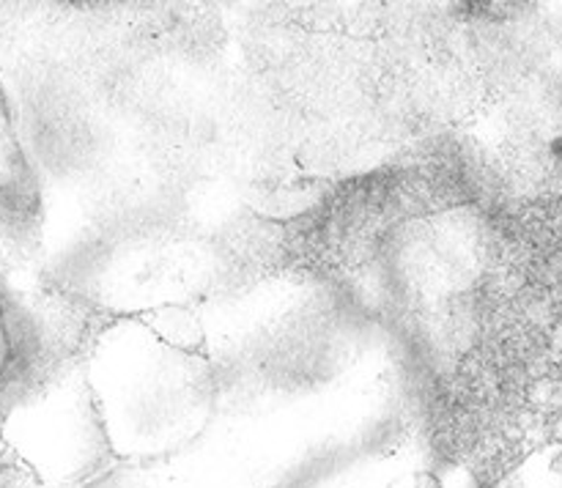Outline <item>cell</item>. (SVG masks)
<instances>
[{
  "label": "cell",
  "mask_w": 562,
  "mask_h": 488,
  "mask_svg": "<svg viewBox=\"0 0 562 488\" xmlns=\"http://www.w3.org/2000/svg\"><path fill=\"white\" fill-rule=\"evenodd\" d=\"M154 334H157L162 343H168L170 349H179L184 354H195L203 345V329L198 316H192L184 307H159V310H151L148 316L140 318Z\"/></svg>",
  "instance_id": "cell-2"
},
{
  "label": "cell",
  "mask_w": 562,
  "mask_h": 488,
  "mask_svg": "<svg viewBox=\"0 0 562 488\" xmlns=\"http://www.w3.org/2000/svg\"><path fill=\"white\" fill-rule=\"evenodd\" d=\"M11 360V343H9V329H5V313L0 307V376H3L5 365Z\"/></svg>",
  "instance_id": "cell-6"
},
{
  "label": "cell",
  "mask_w": 562,
  "mask_h": 488,
  "mask_svg": "<svg viewBox=\"0 0 562 488\" xmlns=\"http://www.w3.org/2000/svg\"><path fill=\"white\" fill-rule=\"evenodd\" d=\"M329 181L324 175L307 173L302 168H283L263 173L247 186V206L263 219L289 223L322 206L329 195Z\"/></svg>",
  "instance_id": "cell-1"
},
{
  "label": "cell",
  "mask_w": 562,
  "mask_h": 488,
  "mask_svg": "<svg viewBox=\"0 0 562 488\" xmlns=\"http://www.w3.org/2000/svg\"><path fill=\"white\" fill-rule=\"evenodd\" d=\"M0 488H38L36 472L25 461H0Z\"/></svg>",
  "instance_id": "cell-4"
},
{
  "label": "cell",
  "mask_w": 562,
  "mask_h": 488,
  "mask_svg": "<svg viewBox=\"0 0 562 488\" xmlns=\"http://www.w3.org/2000/svg\"><path fill=\"white\" fill-rule=\"evenodd\" d=\"M516 488H562V444L530 455L516 475Z\"/></svg>",
  "instance_id": "cell-3"
},
{
  "label": "cell",
  "mask_w": 562,
  "mask_h": 488,
  "mask_svg": "<svg viewBox=\"0 0 562 488\" xmlns=\"http://www.w3.org/2000/svg\"><path fill=\"white\" fill-rule=\"evenodd\" d=\"M395 488H442V486H439L437 477L426 475V472H415V475L404 477Z\"/></svg>",
  "instance_id": "cell-5"
},
{
  "label": "cell",
  "mask_w": 562,
  "mask_h": 488,
  "mask_svg": "<svg viewBox=\"0 0 562 488\" xmlns=\"http://www.w3.org/2000/svg\"><path fill=\"white\" fill-rule=\"evenodd\" d=\"M0 461H3V455H0Z\"/></svg>",
  "instance_id": "cell-7"
}]
</instances>
